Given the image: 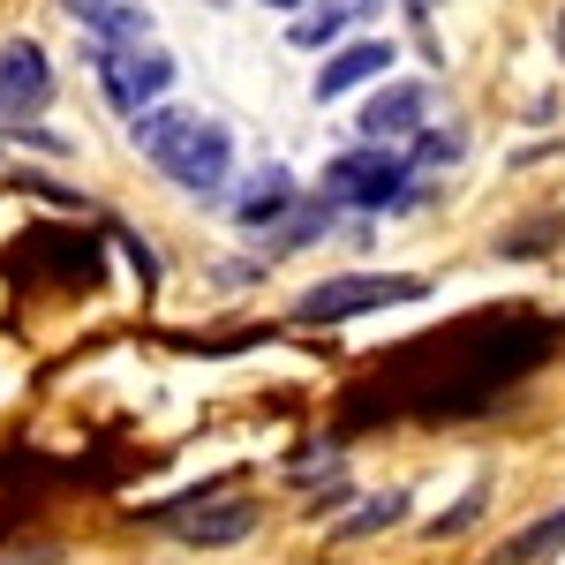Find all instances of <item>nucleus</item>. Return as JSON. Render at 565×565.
I'll list each match as a JSON object with an SVG mask.
<instances>
[{"instance_id": "obj_1", "label": "nucleus", "mask_w": 565, "mask_h": 565, "mask_svg": "<svg viewBox=\"0 0 565 565\" xmlns=\"http://www.w3.org/2000/svg\"><path fill=\"white\" fill-rule=\"evenodd\" d=\"M129 136L174 189H189V196H226V181H234V136H226V121L159 98V106H143L129 121Z\"/></svg>"}, {"instance_id": "obj_2", "label": "nucleus", "mask_w": 565, "mask_h": 565, "mask_svg": "<svg viewBox=\"0 0 565 565\" xmlns=\"http://www.w3.org/2000/svg\"><path fill=\"white\" fill-rule=\"evenodd\" d=\"M324 196L340 212H407V204H423V174H415V159L399 143H370L362 136L354 151H340L324 167Z\"/></svg>"}, {"instance_id": "obj_3", "label": "nucleus", "mask_w": 565, "mask_h": 565, "mask_svg": "<svg viewBox=\"0 0 565 565\" xmlns=\"http://www.w3.org/2000/svg\"><path fill=\"white\" fill-rule=\"evenodd\" d=\"M430 279L415 271H340V279H317L295 317L302 324H348V317H377V309H399V302H423Z\"/></svg>"}, {"instance_id": "obj_4", "label": "nucleus", "mask_w": 565, "mask_h": 565, "mask_svg": "<svg viewBox=\"0 0 565 565\" xmlns=\"http://www.w3.org/2000/svg\"><path fill=\"white\" fill-rule=\"evenodd\" d=\"M90 68H98L106 106H114V114H129V121L174 90V53H167L159 39H143V45H90Z\"/></svg>"}, {"instance_id": "obj_5", "label": "nucleus", "mask_w": 565, "mask_h": 565, "mask_svg": "<svg viewBox=\"0 0 565 565\" xmlns=\"http://www.w3.org/2000/svg\"><path fill=\"white\" fill-rule=\"evenodd\" d=\"M151 521H167L189 551H234L257 527V498H226V490H189L174 505H159Z\"/></svg>"}, {"instance_id": "obj_6", "label": "nucleus", "mask_w": 565, "mask_h": 565, "mask_svg": "<svg viewBox=\"0 0 565 565\" xmlns=\"http://www.w3.org/2000/svg\"><path fill=\"white\" fill-rule=\"evenodd\" d=\"M53 98V61L39 39H8L0 45V121H31Z\"/></svg>"}, {"instance_id": "obj_7", "label": "nucleus", "mask_w": 565, "mask_h": 565, "mask_svg": "<svg viewBox=\"0 0 565 565\" xmlns=\"http://www.w3.org/2000/svg\"><path fill=\"white\" fill-rule=\"evenodd\" d=\"M423 121H430V84H423V76H399V84H385L362 106L354 136H370V143H407Z\"/></svg>"}, {"instance_id": "obj_8", "label": "nucleus", "mask_w": 565, "mask_h": 565, "mask_svg": "<svg viewBox=\"0 0 565 565\" xmlns=\"http://www.w3.org/2000/svg\"><path fill=\"white\" fill-rule=\"evenodd\" d=\"M377 76H392V39H348V45H332V53H324V68H317L309 98H317V106H332V98L377 84Z\"/></svg>"}, {"instance_id": "obj_9", "label": "nucleus", "mask_w": 565, "mask_h": 565, "mask_svg": "<svg viewBox=\"0 0 565 565\" xmlns=\"http://www.w3.org/2000/svg\"><path fill=\"white\" fill-rule=\"evenodd\" d=\"M295 204H302L295 174H287V167H257V174L242 181V196H234V218H242L249 234H264V226H279Z\"/></svg>"}, {"instance_id": "obj_10", "label": "nucleus", "mask_w": 565, "mask_h": 565, "mask_svg": "<svg viewBox=\"0 0 565 565\" xmlns=\"http://www.w3.org/2000/svg\"><path fill=\"white\" fill-rule=\"evenodd\" d=\"M362 15H377V0H309L302 15H295V31H287V39L302 45V53H324V45L348 39Z\"/></svg>"}, {"instance_id": "obj_11", "label": "nucleus", "mask_w": 565, "mask_h": 565, "mask_svg": "<svg viewBox=\"0 0 565 565\" xmlns=\"http://www.w3.org/2000/svg\"><path fill=\"white\" fill-rule=\"evenodd\" d=\"M76 23L90 31V45H143L151 39V15L136 0H76Z\"/></svg>"}, {"instance_id": "obj_12", "label": "nucleus", "mask_w": 565, "mask_h": 565, "mask_svg": "<svg viewBox=\"0 0 565 565\" xmlns=\"http://www.w3.org/2000/svg\"><path fill=\"white\" fill-rule=\"evenodd\" d=\"M551 551H565V505H558V513H543V521H527L513 543H498L482 565H543Z\"/></svg>"}, {"instance_id": "obj_13", "label": "nucleus", "mask_w": 565, "mask_h": 565, "mask_svg": "<svg viewBox=\"0 0 565 565\" xmlns=\"http://www.w3.org/2000/svg\"><path fill=\"white\" fill-rule=\"evenodd\" d=\"M407 513H415V498H407V490H385V498H362V505H354L348 521L332 527V543H362V535H385V527H399Z\"/></svg>"}, {"instance_id": "obj_14", "label": "nucleus", "mask_w": 565, "mask_h": 565, "mask_svg": "<svg viewBox=\"0 0 565 565\" xmlns=\"http://www.w3.org/2000/svg\"><path fill=\"white\" fill-rule=\"evenodd\" d=\"M468 151V136L460 129H415L407 136V159H415V174H430V167H452Z\"/></svg>"}, {"instance_id": "obj_15", "label": "nucleus", "mask_w": 565, "mask_h": 565, "mask_svg": "<svg viewBox=\"0 0 565 565\" xmlns=\"http://www.w3.org/2000/svg\"><path fill=\"white\" fill-rule=\"evenodd\" d=\"M482 505H490V490L476 482V490H468V498H460L452 513H437V521H430V543H445V535H460V527H476V513H482Z\"/></svg>"}, {"instance_id": "obj_16", "label": "nucleus", "mask_w": 565, "mask_h": 565, "mask_svg": "<svg viewBox=\"0 0 565 565\" xmlns=\"http://www.w3.org/2000/svg\"><path fill=\"white\" fill-rule=\"evenodd\" d=\"M0 565H68L61 543H15V551H0Z\"/></svg>"}, {"instance_id": "obj_17", "label": "nucleus", "mask_w": 565, "mask_h": 565, "mask_svg": "<svg viewBox=\"0 0 565 565\" xmlns=\"http://www.w3.org/2000/svg\"><path fill=\"white\" fill-rule=\"evenodd\" d=\"M264 8H309V0H264Z\"/></svg>"}, {"instance_id": "obj_18", "label": "nucleus", "mask_w": 565, "mask_h": 565, "mask_svg": "<svg viewBox=\"0 0 565 565\" xmlns=\"http://www.w3.org/2000/svg\"><path fill=\"white\" fill-rule=\"evenodd\" d=\"M407 8H437V0H407Z\"/></svg>"}]
</instances>
